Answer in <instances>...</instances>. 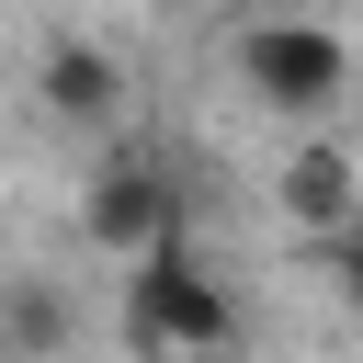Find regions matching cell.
I'll return each instance as SVG.
<instances>
[{
    "instance_id": "6",
    "label": "cell",
    "mask_w": 363,
    "mask_h": 363,
    "mask_svg": "<svg viewBox=\"0 0 363 363\" xmlns=\"http://www.w3.org/2000/svg\"><path fill=\"white\" fill-rule=\"evenodd\" d=\"M68 329H79V306L45 272H0V363H57Z\"/></svg>"
},
{
    "instance_id": "8",
    "label": "cell",
    "mask_w": 363,
    "mask_h": 363,
    "mask_svg": "<svg viewBox=\"0 0 363 363\" xmlns=\"http://www.w3.org/2000/svg\"><path fill=\"white\" fill-rule=\"evenodd\" d=\"M182 363H238V352H182Z\"/></svg>"
},
{
    "instance_id": "9",
    "label": "cell",
    "mask_w": 363,
    "mask_h": 363,
    "mask_svg": "<svg viewBox=\"0 0 363 363\" xmlns=\"http://www.w3.org/2000/svg\"><path fill=\"white\" fill-rule=\"evenodd\" d=\"M352 102H363V79H352Z\"/></svg>"
},
{
    "instance_id": "4",
    "label": "cell",
    "mask_w": 363,
    "mask_h": 363,
    "mask_svg": "<svg viewBox=\"0 0 363 363\" xmlns=\"http://www.w3.org/2000/svg\"><path fill=\"white\" fill-rule=\"evenodd\" d=\"M272 204L295 216V227H318V238H340L352 216H363V147H340V136H306L284 170H272Z\"/></svg>"
},
{
    "instance_id": "7",
    "label": "cell",
    "mask_w": 363,
    "mask_h": 363,
    "mask_svg": "<svg viewBox=\"0 0 363 363\" xmlns=\"http://www.w3.org/2000/svg\"><path fill=\"white\" fill-rule=\"evenodd\" d=\"M329 250H340V284H352V306H363V216H352V227H340Z\"/></svg>"
},
{
    "instance_id": "3",
    "label": "cell",
    "mask_w": 363,
    "mask_h": 363,
    "mask_svg": "<svg viewBox=\"0 0 363 363\" xmlns=\"http://www.w3.org/2000/svg\"><path fill=\"white\" fill-rule=\"evenodd\" d=\"M79 238H91L102 261H136V250L182 238V182H170L159 159H113V170H91V193H79Z\"/></svg>"
},
{
    "instance_id": "2",
    "label": "cell",
    "mask_w": 363,
    "mask_h": 363,
    "mask_svg": "<svg viewBox=\"0 0 363 363\" xmlns=\"http://www.w3.org/2000/svg\"><path fill=\"white\" fill-rule=\"evenodd\" d=\"M238 79H250V102L261 113H295V125H318V113H340L352 102V45L329 34V23H306V11H261V23H238Z\"/></svg>"
},
{
    "instance_id": "5",
    "label": "cell",
    "mask_w": 363,
    "mask_h": 363,
    "mask_svg": "<svg viewBox=\"0 0 363 363\" xmlns=\"http://www.w3.org/2000/svg\"><path fill=\"white\" fill-rule=\"evenodd\" d=\"M34 102H45V125H113V113H125V68H113V45L57 34V45L34 57Z\"/></svg>"
},
{
    "instance_id": "1",
    "label": "cell",
    "mask_w": 363,
    "mask_h": 363,
    "mask_svg": "<svg viewBox=\"0 0 363 363\" xmlns=\"http://www.w3.org/2000/svg\"><path fill=\"white\" fill-rule=\"evenodd\" d=\"M125 340L147 363H182V352H238V295L193 261V238H159L125 261Z\"/></svg>"
}]
</instances>
